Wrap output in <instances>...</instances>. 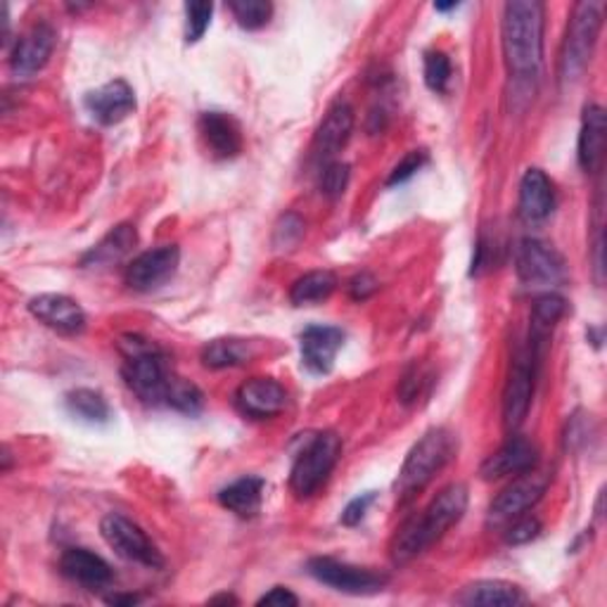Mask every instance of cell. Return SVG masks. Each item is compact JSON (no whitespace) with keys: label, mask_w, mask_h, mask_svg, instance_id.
<instances>
[{"label":"cell","mask_w":607,"mask_h":607,"mask_svg":"<svg viewBox=\"0 0 607 607\" xmlns=\"http://www.w3.org/2000/svg\"><path fill=\"white\" fill-rule=\"evenodd\" d=\"M455 8H459V3H436L434 6L436 12H449V10H455Z\"/></svg>","instance_id":"cell-44"},{"label":"cell","mask_w":607,"mask_h":607,"mask_svg":"<svg viewBox=\"0 0 607 607\" xmlns=\"http://www.w3.org/2000/svg\"><path fill=\"white\" fill-rule=\"evenodd\" d=\"M467 511V486L455 482L444 486L428 508L403 522L392 544V560L397 565H407L420 553H425L432 544L453 527L459 525Z\"/></svg>","instance_id":"cell-2"},{"label":"cell","mask_w":607,"mask_h":607,"mask_svg":"<svg viewBox=\"0 0 607 607\" xmlns=\"http://www.w3.org/2000/svg\"><path fill=\"white\" fill-rule=\"evenodd\" d=\"M100 534H103L107 546L128 563H138L152 569L164 565L162 553L150 542L147 534L136 522H131L120 513H110L103 517V522H100Z\"/></svg>","instance_id":"cell-8"},{"label":"cell","mask_w":607,"mask_h":607,"mask_svg":"<svg viewBox=\"0 0 607 607\" xmlns=\"http://www.w3.org/2000/svg\"><path fill=\"white\" fill-rule=\"evenodd\" d=\"M546 488H548V475H544V472H536V467L529 472H522L515 482H511L496 496L488 515H492L494 522L515 519L522 513L534 508V505L544 498Z\"/></svg>","instance_id":"cell-12"},{"label":"cell","mask_w":607,"mask_h":607,"mask_svg":"<svg viewBox=\"0 0 607 607\" xmlns=\"http://www.w3.org/2000/svg\"><path fill=\"white\" fill-rule=\"evenodd\" d=\"M544 6L513 0L503 8V58L517 83H532L544 62Z\"/></svg>","instance_id":"cell-1"},{"label":"cell","mask_w":607,"mask_h":607,"mask_svg":"<svg viewBox=\"0 0 607 607\" xmlns=\"http://www.w3.org/2000/svg\"><path fill=\"white\" fill-rule=\"evenodd\" d=\"M58 43V33L50 24H37L17 39L10 53V72L20 79L33 76L48 64Z\"/></svg>","instance_id":"cell-13"},{"label":"cell","mask_w":607,"mask_h":607,"mask_svg":"<svg viewBox=\"0 0 607 607\" xmlns=\"http://www.w3.org/2000/svg\"><path fill=\"white\" fill-rule=\"evenodd\" d=\"M428 162V155L423 150H415V152H409L407 157H403L397 166L394 172L390 176V181H387V185H399V183H407L409 178H413L420 168H423V164Z\"/></svg>","instance_id":"cell-38"},{"label":"cell","mask_w":607,"mask_h":607,"mask_svg":"<svg viewBox=\"0 0 607 607\" xmlns=\"http://www.w3.org/2000/svg\"><path fill=\"white\" fill-rule=\"evenodd\" d=\"M60 569L66 579L86 588H103L114 579L112 567L86 548H66L60 558Z\"/></svg>","instance_id":"cell-21"},{"label":"cell","mask_w":607,"mask_h":607,"mask_svg":"<svg viewBox=\"0 0 607 607\" xmlns=\"http://www.w3.org/2000/svg\"><path fill=\"white\" fill-rule=\"evenodd\" d=\"M375 290H378V282H375V278L370 276V274H361V276H357V278H353V280L349 282V292H351V297H353V299H359V301L368 299Z\"/></svg>","instance_id":"cell-40"},{"label":"cell","mask_w":607,"mask_h":607,"mask_svg":"<svg viewBox=\"0 0 607 607\" xmlns=\"http://www.w3.org/2000/svg\"><path fill=\"white\" fill-rule=\"evenodd\" d=\"M320 193L330 199H337L349 185V166L342 162H328L323 166V172H320Z\"/></svg>","instance_id":"cell-35"},{"label":"cell","mask_w":607,"mask_h":607,"mask_svg":"<svg viewBox=\"0 0 607 607\" xmlns=\"http://www.w3.org/2000/svg\"><path fill=\"white\" fill-rule=\"evenodd\" d=\"M199 133L214 157L230 160L235 155H240L243 133L238 122H235L230 114L205 112L199 116Z\"/></svg>","instance_id":"cell-20"},{"label":"cell","mask_w":607,"mask_h":607,"mask_svg":"<svg viewBox=\"0 0 607 607\" xmlns=\"http://www.w3.org/2000/svg\"><path fill=\"white\" fill-rule=\"evenodd\" d=\"M86 107L93 114V120L103 126H114L124 122L126 116L136 110V93L126 81L116 79L100 86L97 91L86 95Z\"/></svg>","instance_id":"cell-16"},{"label":"cell","mask_w":607,"mask_h":607,"mask_svg":"<svg viewBox=\"0 0 607 607\" xmlns=\"http://www.w3.org/2000/svg\"><path fill=\"white\" fill-rule=\"evenodd\" d=\"M536 366L538 357L529 349L513 361L508 382H505L503 392V425L505 430L515 432L529 413L532 397H534V384H536Z\"/></svg>","instance_id":"cell-9"},{"label":"cell","mask_w":607,"mask_h":607,"mask_svg":"<svg viewBox=\"0 0 607 607\" xmlns=\"http://www.w3.org/2000/svg\"><path fill=\"white\" fill-rule=\"evenodd\" d=\"M455 442L453 434L444 428L430 430L423 440H420L407 455L401 465V472L394 484V492L399 503L413 501L423 488L442 472L444 465L453 459Z\"/></svg>","instance_id":"cell-4"},{"label":"cell","mask_w":607,"mask_h":607,"mask_svg":"<svg viewBox=\"0 0 607 607\" xmlns=\"http://www.w3.org/2000/svg\"><path fill=\"white\" fill-rule=\"evenodd\" d=\"M120 351L124 353V380L131 387V392L143 403H150V407L164 403L168 384L174 380L164 353L138 335L122 337Z\"/></svg>","instance_id":"cell-3"},{"label":"cell","mask_w":607,"mask_h":607,"mask_svg":"<svg viewBox=\"0 0 607 607\" xmlns=\"http://www.w3.org/2000/svg\"><path fill=\"white\" fill-rule=\"evenodd\" d=\"M605 110L598 105H588L584 110L582 133H579V164L586 174L598 172L605 157Z\"/></svg>","instance_id":"cell-23"},{"label":"cell","mask_w":607,"mask_h":607,"mask_svg":"<svg viewBox=\"0 0 607 607\" xmlns=\"http://www.w3.org/2000/svg\"><path fill=\"white\" fill-rule=\"evenodd\" d=\"M29 311L43 326L62 335H79L86 328V313L66 295H39L29 301Z\"/></svg>","instance_id":"cell-15"},{"label":"cell","mask_w":607,"mask_h":607,"mask_svg":"<svg viewBox=\"0 0 607 607\" xmlns=\"http://www.w3.org/2000/svg\"><path fill=\"white\" fill-rule=\"evenodd\" d=\"M373 501H375V494H373V492H368V494H361V496L353 498V501L347 505V508H344V513H342V525H347V527H357L359 522L366 517V513H368V508H370V503H373Z\"/></svg>","instance_id":"cell-39"},{"label":"cell","mask_w":607,"mask_h":607,"mask_svg":"<svg viewBox=\"0 0 607 607\" xmlns=\"http://www.w3.org/2000/svg\"><path fill=\"white\" fill-rule=\"evenodd\" d=\"M351 131H353V110L347 103L332 105L326 114L323 124H320L316 131V138H313L316 155L323 160L337 155V152L347 145Z\"/></svg>","instance_id":"cell-22"},{"label":"cell","mask_w":607,"mask_h":607,"mask_svg":"<svg viewBox=\"0 0 607 607\" xmlns=\"http://www.w3.org/2000/svg\"><path fill=\"white\" fill-rule=\"evenodd\" d=\"M255 347L245 340H235V337H228V340H214L205 349H202V363L214 370L222 368H235L247 363L251 357H255Z\"/></svg>","instance_id":"cell-28"},{"label":"cell","mask_w":607,"mask_h":607,"mask_svg":"<svg viewBox=\"0 0 607 607\" xmlns=\"http://www.w3.org/2000/svg\"><path fill=\"white\" fill-rule=\"evenodd\" d=\"M235 403L243 415L264 420V418H274L278 415L285 403H288V392L285 387L271 378H255L245 382L238 394H235Z\"/></svg>","instance_id":"cell-17"},{"label":"cell","mask_w":607,"mask_h":607,"mask_svg":"<svg viewBox=\"0 0 607 607\" xmlns=\"http://www.w3.org/2000/svg\"><path fill=\"white\" fill-rule=\"evenodd\" d=\"M342 453V440L335 432H320L304 449L290 472V488L295 496L309 498L326 484Z\"/></svg>","instance_id":"cell-6"},{"label":"cell","mask_w":607,"mask_h":607,"mask_svg":"<svg viewBox=\"0 0 607 607\" xmlns=\"http://www.w3.org/2000/svg\"><path fill=\"white\" fill-rule=\"evenodd\" d=\"M209 603H212V605H214V603H233V605H235V603H238V598H235V596H226V594H224V596H214Z\"/></svg>","instance_id":"cell-43"},{"label":"cell","mask_w":607,"mask_h":607,"mask_svg":"<svg viewBox=\"0 0 607 607\" xmlns=\"http://www.w3.org/2000/svg\"><path fill=\"white\" fill-rule=\"evenodd\" d=\"M451 81V60L440 53V50H432L425 55V83L428 89L434 93H444Z\"/></svg>","instance_id":"cell-34"},{"label":"cell","mask_w":607,"mask_h":607,"mask_svg":"<svg viewBox=\"0 0 607 607\" xmlns=\"http://www.w3.org/2000/svg\"><path fill=\"white\" fill-rule=\"evenodd\" d=\"M567 304L560 295L546 292L542 297H536L534 307H532V337H529V349L536 353L538 359H542L544 344L548 340L551 330L555 328V323L565 316Z\"/></svg>","instance_id":"cell-26"},{"label":"cell","mask_w":607,"mask_h":607,"mask_svg":"<svg viewBox=\"0 0 607 607\" xmlns=\"http://www.w3.org/2000/svg\"><path fill=\"white\" fill-rule=\"evenodd\" d=\"M164 403L185 415H197L202 411V407H205V397H202V392L197 390V384L174 375L172 384H168Z\"/></svg>","instance_id":"cell-31"},{"label":"cell","mask_w":607,"mask_h":607,"mask_svg":"<svg viewBox=\"0 0 607 607\" xmlns=\"http://www.w3.org/2000/svg\"><path fill=\"white\" fill-rule=\"evenodd\" d=\"M259 605H278V607H285V605H299V598L290 591V588L285 586H276L268 591L266 596L259 598Z\"/></svg>","instance_id":"cell-41"},{"label":"cell","mask_w":607,"mask_h":607,"mask_svg":"<svg viewBox=\"0 0 607 607\" xmlns=\"http://www.w3.org/2000/svg\"><path fill=\"white\" fill-rule=\"evenodd\" d=\"M538 463V449L527 436H511L496 453L488 455V459L482 463L480 475L482 480L492 482L501 477H511V475H522V472L534 470Z\"/></svg>","instance_id":"cell-14"},{"label":"cell","mask_w":607,"mask_h":607,"mask_svg":"<svg viewBox=\"0 0 607 607\" xmlns=\"http://www.w3.org/2000/svg\"><path fill=\"white\" fill-rule=\"evenodd\" d=\"M141 598L138 596H112V598H107V603H112V605H136Z\"/></svg>","instance_id":"cell-42"},{"label":"cell","mask_w":607,"mask_h":607,"mask_svg":"<svg viewBox=\"0 0 607 607\" xmlns=\"http://www.w3.org/2000/svg\"><path fill=\"white\" fill-rule=\"evenodd\" d=\"M307 572L316 582L335 588V591L351 594V596L378 594L387 584H390V577H387L384 572L340 563L335 558H313L309 560Z\"/></svg>","instance_id":"cell-7"},{"label":"cell","mask_w":607,"mask_h":607,"mask_svg":"<svg viewBox=\"0 0 607 607\" xmlns=\"http://www.w3.org/2000/svg\"><path fill=\"white\" fill-rule=\"evenodd\" d=\"M461 605H482V607H513L525 600L519 586L501 579L475 582L463 588V594L455 598Z\"/></svg>","instance_id":"cell-25"},{"label":"cell","mask_w":607,"mask_h":607,"mask_svg":"<svg viewBox=\"0 0 607 607\" xmlns=\"http://www.w3.org/2000/svg\"><path fill=\"white\" fill-rule=\"evenodd\" d=\"M66 409L83 423L89 425H105L110 423V403L105 397L95 390H74L66 394Z\"/></svg>","instance_id":"cell-30"},{"label":"cell","mask_w":607,"mask_h":607,"mask_svg":"<svg viewBox=\"0 0 607 607\" xmlns=\"http://www.w3.org/2000/svg\"><path fill=\"white\" fill-rule=\"evenodd\" d=\"M337 290V276L332 271H311L295 280L290 299L295 307H311V304L326 301Z\"/></svg>","instance_id":"cell-29"},{"label":"cell","mask_w":607,"mask_h":607,"mask_svg":"<svg viewBox=\"0 0 607 607\" xmlns=\"http://www.w3.org/2000/svg\"><path fill=\"white\" fill-rule=\"evenodd\" d=\"M181 249L176 245H164L157 249H147L131 261L126 268L128 288L138 292H152L172 280L178 271Z\"/></svg>","instance_id":"cell-11"},{"label":"cell","mask_w":607,"mask_h":607,"mask_svg":"<svg viewBox=\"0 0 607 607\" xmlns=\"http://www.w3.org/2000/svg\"><path fill=\"white\" fill-rule=\"evenodd\" d=\"M261 496H264V480L243 477L218 492V503L238 517H255L261 508Z\"/></svg>","instance_id":"cell-27"},{"label":"cell","mask_w":607,"mask_h":607,"mask_svg":"<svg viewBox=\"0 0 607 607\" xmlns=\"http://www.w3.org/2000/svg\"><path fill=\"white\" fill-rule=\"evenodd\" d=\"M212 3H202V0H193V3H185V41L197 43L205 37L209 24H212Z\"/></svg>","instance_id":"cell-33"},{"label":"cell","mask_w":607,"mask_h":607,"mask_svg":"<svg viewBox=\"0 0 607 607\" xmlns=\"http://www.w3.org/2000/svg\"><path fill=\"white\" fill-rule=\"evenodd\" d=\"M344 344V332L335 326H309L301 332V361L316 375H326L335 366L337 351Z\"/></svg>","instance_id":"cell-18"},{"label":"cell","mask_w":607,"mask_h":607,"mask_svg":"<svg viewBox=\"0 0 607 607\" xmlns=\"http://www.w3.org/2000/svg\"><path fill=\"white\" fill-rule=\"evenodd\" d=\"M228 10L233 12L235 22L249 31L266 27L274 14V6L266 3V0H230Z\"/></svg>","instance_id":"cell-32"},{"label":"cell","mask_w":607,"mask_h":607,"mask_svg":"<svg viewBox=\"0 0 607 607\" xmlns=\"http://www.w3.org/2000/svg\"><path fill=\"white\" fill-rule=\"evenodd\" d=\"M555 209V191L542 168H527L519 181V216L527 224H542Z\"/></svg>","instance_id":"cell-19"},{"label":"cell","mask_w":607,"mask_h":607,"mask_svg":"<svg viewBox=\"0 0 607 607\" xmlns=\"http://www.w3.org/2000/svg\"><path fill=\"white\" fill-rule=\"evenodd\" d=\"M138 245V233L133 226L122 224L116 226L112 233H107L103 240H100L86 257L81 259L83 268H110L126 259L133 247Z\"/></svg>","instance_id":"cell-24"},{"label":"cell","mask_w":607,"mask_h":607,"mask_svg":"<svg viewBox=\"0 0 607 607\" xmlns=\"http://www.w3.org/2000/svg\"><path fill=\"white\" fill-rule=\"evenodd\" d=\"M515 268L525 285H558L567 276L560 251L538 238H525L517 245Z\"/></svg>","instance_id":"cell-10"},{"label":"cell","mask_w":607,"mask_h":607,"mask_svg":"<svg viewBox=\"0 0 607 607\" xmlns=\"http://www.w3.org/2000/svg\"><path fill=\"white\" fill-rule=\"evenodd\" d=\"M600 27H603L600 3H577L575 10H572L563 55H560V79L565 83L579 79L588 66V62H591Z\"/></svg>","instance_id":"cell-5"},{"label":"cell","mask_w":607,"mask_h":607,"mask_svg":"<svg viewBox=\"0 0 607 607\" xmlns=\"http://www.w3.org/2000/svg\"><path fill=\"white\" fill-rule=\"evenodd\" d=\"M304 235V222L297 214H285L274 233V245L278 249H292Z\"/></svg>","instance_id":"cell-36"},{"label":"cell","mask_w":607,"mask_h":607,"mask_svg":"<svg viewBox=\"0 0 607 607\" xmlns=\"http://www.w3.org/2000/svg\"><path fill=\"white\" fill-rule=\"evenodd\" d=\"M542 534V519L538 517H517L515 525L505 534V544L511 546H525Z\"/></svg>","instance_id":"cell-37"}]
</instances>
